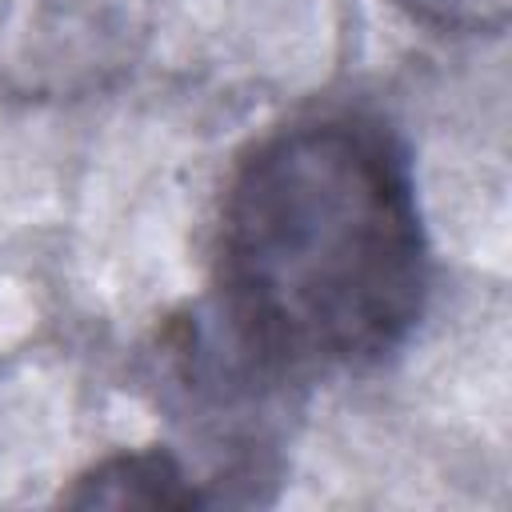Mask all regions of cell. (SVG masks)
Returning a JSON list of instances; mask_svg holds the SVG:
<instances>
[{
    "instance_id": "obj_3",
    "label": "cell",
    "mask_w": 512,
    "mask_h": 512,
    "mask_svg": "<svg viewBox=\"0 0 512 512\" xmlns=\"http://www.w3.org/2000/svg\"><path fill=\"white\" fill-rule=\"evenodd\" d=\"M64 504L80 508H200L208 492L184 472V464L164 448H136L116 452L92 464L60 492Z\"/></svg>"
},
{
    "instance_id": "obj_2",
    "label": "cell",
    "mask_w": 512,
    "mask_h": 512,
    "mask_svg": "<svg viewBox=\"0 0 512 512\" xmlns=\"http://www.w3.org/2000/svg\"><path fill=\"white\" fill-rule=\"evenodd\" d=\"M16 64L28 92H80L132 60L144 0H20Z\"/></svg>"
},
{
    "instance_id": "obj_1",
    "label": "cell",
    "mask_w": 512,
    "mask_h": 512,
    "mask_svg": "<svg viewBox=\"0 0 512 512\" xmlns=\"http://www.w3.org/2000/svg\"><path fill=\"white\" fill-rule=\"evenodd\" d=\"M216 292L228 336L264 372L396 352L424 308L428 244L392 132L328 112L264 136L220 204Z\"/></svg>"
},
{
    "instance_id": "obj_4",
    "label": "cell",
    "mask_w": 512,
    "mask_h": 512,
    "mask_svg": "<svg viewBox=\"0 0 512 512\" xmlns=\"http://www.w3.org/2000/svg\"><path fill=\"white\" fill-rule=\"evenodd\" d=\"M412 12V20L452 32V36H476V32H504L508 24V0H396Z\"/></svg>"
}]
</instances>
